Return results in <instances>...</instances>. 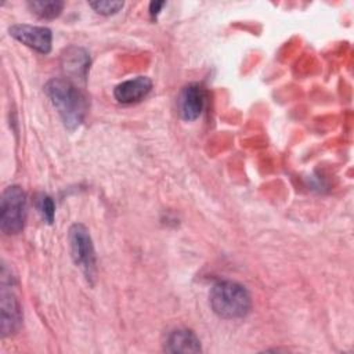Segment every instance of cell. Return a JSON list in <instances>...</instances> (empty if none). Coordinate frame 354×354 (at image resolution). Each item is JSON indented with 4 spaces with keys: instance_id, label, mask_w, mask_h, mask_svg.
Segmentation results:
<instances>
[{
    "instance_id": "1",
    "label": "cell",
    "mask_w": 354,
    "mask_h": 354,
    "mask_svg": "<svg viewBox=\"0 0 354 354\" xmlns=\"http://www.w3.org/2000/svg\"><path fill=\"white\" fill-rule=\"evenodd\" d=\"M44 91L68 130H75L83 123L88 111V98L71 79L54 77L46 83Z\"/></svg>"
},
{
    "instance_id": "2",
    "label": "cell",
    "mask_w": 354,
    "mask_h": 354,
    "mask_svg": "<svg viewBox=\"0 0 354 354\" xmlns=\"http://www.w3.org/2000/svg\"><path fill=\"white\" fill-rule=\"evenodd\" d=\"M209 303L214 314L224 319L243 318L252 308L249 290L243 285L230 279L218 281L212 286Z\"/></svg>"
},
{
    "instance_id": "3",
    "label": "cell",
    "mask_w": 354,
    "mask_h": 354,
    "mask_svg": "<svg viewBox=\"0 0 354 354\" xmlns=\"http://www.w3.org/2000/svg\"><path fill=\"white\" fill-rule=\"evenodd\" d=\"M68 241L73 263L80 268L87 282L93 285L97 275V257L88 230L83 224H72Z\"/></svg>"
},
{
    "instance_id": "4",
    "label": "cell",
    "mask_w": 354,
    "mask_h": 354,
    "mask_svg": "<svg viewBox=\"0 0 354 354\" xmlns=\"http://www.w3.org/2000/svg\"><path fill=\"white\" fill-rule=\"evenodd\" d=\"M26 221V194L19 185L4 188L0 201V228L6 235L24 230Z\"/></svg>"
},
{
    "instance_id": "5",
    "label": "cell",
    "mask_w": 354,
    "mask_h": 354,
    "mask_svg": "<svg viewBox=\"0 0 354 354\" xmlns=\"http://www.w3.org/2000/svg\"><path fill=\"white\" fill-rule=\"evenodd\" d=\"M8 32L15 40L33 48L37 53L48 54L51 51L53 33L47 26L15 24L8 28Z\"/></svg>"
},
{
    "instance_id": "6",
    "label": "cell",
    "mask_w": 354,
    "mask_h": 354,
    "mask_svg": "<svg viewBox=\"0 0 354 354\" xmlns=\"http://www.w3.org/2000/svg\"><path fill=\"white\" fill-rule=\"evenodd\" d=\"M22 307L18 297L8 290L6 283L1 288V299H0V332L3 337H8L15 335L22 326Z\"/></svg>"
},
{
    "instance_id": "7",
    "label": "cell",
    "mask_w": 354,
    "mask_h": 354,
    "mask_svg": "<svg viewBox=\"0 0 354 354\" xmlns=\"http://www.w3.org/2000/svg\"><path fill=\"white\" fill-rule=\"evenodd\" d=\"M205 106V91L198 83L185 86L178 95V113L185 122L199 118Z\"/></svg>"
},
{
    "instance_id": "8",
    "label": "cell",
    "mask_w": 354,
    "mask_h": 354,
    "mask_svg": "<svg viewBox=\"0 0 354 354\" xmlns=\"http://www.w3.org/2000/svg\"><path fill=\"white\" fill-rule=\"evenodd\" d=\"M152 90V80L147 76H137L119 83L113 88V97L120 104H136L145 98Z\"/></svg>"
},
{
    "instance_id": "9",
    "label": "cell",
    "mask_w": 354,
    "mask_h": 354,
    "mask_svg": "<svg viewBox=\"0 0 354 354\" xmlns=\"http://www.w3.org/2000/svg\"><path fill=\"white\" fill-rule=\"evenodd\" d=\"M61 64L68 76L82 82L86 80L90 68V57L86 50L76 46L68 47L61 57Z\"/></svg>"
},
{
    "instance_id": "10",
    "label": "cell",
    "mask_w": 354,
    "mask_h": 354,
    "mask_svg": "<svg viewBox=\"0 0 354 354\" xmlns=\"http://www.w3.org/2000/svg\"><path fill=\"white\" fill-rule=\"evenodd\" d=\"M201 342L198 336L185 328L171 330L165 340V351L167 353H199Z\"/></svg>"
},
{
    "instance_id": "11",
    "label": "cell",
    "mask_w": 354,
    "mask_h": 354,
    "mask_svg": "<svg viewBox=\"0 0 354 354\" xmlns=\"http://www.w3.org/2000/svg\"><path fill=\"white\" fill-rule=\"evenodd\" d=\"M29 10L41 19L57 18L64 8V1L59 0H33L28 1Z\"/></svg>"
},
{
    "instance_id": "12",
    "label": "cell",
    "mask_w": 354,
    "mask_h": 354,
    "mask_svg": "<svg viewBox=\"0 0 354 354\" xmlns=\"http://www.w3.org/2000/svg\"><path fill=\"white\" fill-rule=\"evenodd\" d=\"M36 207L41 216V218L48 223L53 224L54 221V216H55V205L51 196H48L47 194H39L36 196Z\"/></svg>"
},
{
    "instance_id": "13",
    "label": "cell",
    "mask_w": 354,
    "mask_h": 354,
    "mask_svg": "<svg viewBox=\"0 0 354 354\" xmlns=\"http://www.w3.org/2000/svg\"><path fill=\"white\" fill-rule=\"evenodd\" d=\"M88 4L95 12L101 15L116 14L124 6L123 1H118V0H97V1H90Z\"/></svg>"
},
{
    "instance_id": "14",
    "label": "cell",
    "mask_w": 354,
    "mask_h": 354,
    "mask_svg": "<svg viewBox=\"0 0 354 354\" xmlns=\"http://www.w3.org/2000/svg\"><path fill=\"white\" fill-rule=\"evenodd\" d=\"M165 6H166L165 1H151V3H149V8H148L151 18L155 19V18L158 17V14L160 12L162 7H165Z\"/></svg>"
}]
</instances>
